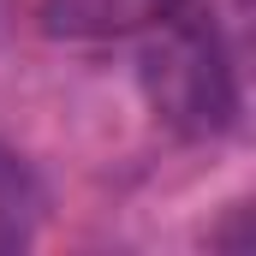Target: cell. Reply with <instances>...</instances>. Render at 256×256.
Wrapping results in <instances>:
<instances>
[{"instance_id": "obj_2", "label": "cell", "mask_w": 256, "mask_h": 256, "mask_svg": "<svg viewBox=\"0 0 256 256\" xmlns=\"http://www.w3.org/2000/svg\"><path fill=\"white\" fill-rule=\"evenodd\" d=\"M179 0H12V18L48 42H137Z\"/></svg>"}, {"instance_id": "obj_1", "label": "cell", "mask_w": 256, "mask_h": 256, "mask_svg": "<svg viewBox=\"0 0 256 256\" xmlns=\"http://www.w3.org/2000/svg\"><path fill=\"white\" fill-rule=\"evenodd\" d=\"M137 84L161 126L179 137H220L238 114V72L226 54L214 0H179L137 42Z\"/></svg>"}]
</instances>
